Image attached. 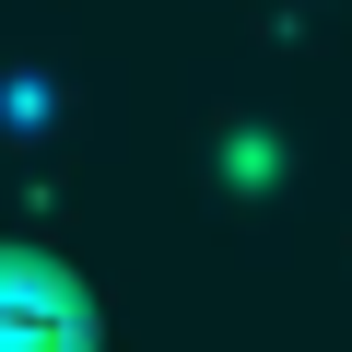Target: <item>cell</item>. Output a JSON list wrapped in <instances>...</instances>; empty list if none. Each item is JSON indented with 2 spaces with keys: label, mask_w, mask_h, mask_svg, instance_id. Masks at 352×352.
<instances>
[{
  "label": "cell",
  "mask_w": 352,
  "mask_h": 352,
  "mask_svg": "<svg viewBox=\"0 0 352 352\" xmlns=\"http://www.w3.org/2000/svg\"><path fill=\"white\" fill-rule=\"evenodd\" d=\"M0 352H118L94 270L36 235H0Z\"/></svg>",
  "instance_id": "1"
}]
</instances>
